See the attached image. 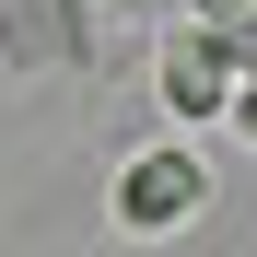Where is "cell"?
<instances>
[{"instance_id": "obj_3", "label": "cell", "mask_w": 257, "mask_h": 257, "mask_svg": "<svg viewBox=\"0 0 257 257\" xmlns=\"http://www.w3.org/2000/svg\"><path fill=\"white\" fill-rule=\"evenodd\" d=\"M199 35L222 47V70H234V94H245V82H257V12H245V24H199Z\"/></svg>"}, {"instance_id": "obj_4", "label": "cell", "mask_w": 257, "mask_h": 257, "mask_svg": "<svg viewBox=\"0 0 257 257\" xmlns=\"http://www.w3.org/2000/svg\"><path fill=\"white\" fill-rule=\"evenodd\" d=\"M245 12H257V0H199L187 24H245Z\"/></svg>"}, {"instance_id": "obj_2", "label": "cell", "mask_w": 257, "mask_h": 257, "mask_svg": "<svg viewBox=\"0 0 257 257\" xmlns=\"http://www.w3.org/2000/svg\"><path fill=\"white\" fill-rule=\"evenodd\" d=\"M164 105H176V128H199V117H222L234 105V70H222V47H210V35L187 24V35H164Z\"/></svg>"}, {"instance_id": "obj_5", "label": "cell", "mask_w": 257, "mask_h": 257, "mask_svg": "<svg viewBox=\"0 0 257 257\" xmlns=\"http://www.w3.org/2000/svg\"><path fill=\"white\" fill-rule=\"evenodd\" d=\"M222 117H234V128H245V141H257V82H245V94H234V105H222Z\"/></svg>"}, {"instance_id": "obj_1", "label": "cell", "mask_w": 257, "mask_h": 257, "mask_svg": "<svg viewBox=\"0 0 257 257\" xmlns=\"http://www.w3.org/2000/svg\"><path fill=\"white\" fill-rule=\"evenodd\" d=\"M199 210H210V164H199L187 141H152V152L117 176V234H141V245H152V234H187Z\"/></svg>"}]
</instances>
